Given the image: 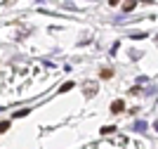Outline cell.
Here are the masks:
<instances>
[{
	"mask_svg": "<svg viewBox=\"0 0 158 149\" xmlns=\"http://www.w3.org/2000/svg\"><path fill=\"white\" fill-rule=\"evenodd\" d=\"M71 88H73V83H64V85H61V92H69Z\"/></svg>",
	"mask_w": 158,
	"mask_h": 149,
	"instance_id": "4",
	"label": "cell"
},
{
	"mask_svg": "<svg viewBox=\"0 0 158 149\" xmlns=\"http://www.w3.org/2000/svg\"><path fill=\"white\" fill-rule=\"evenodd\" d=\"M123 109H125V102H123V99H116V102L111 104V111H113V114H120Z\"/></svg>",
	"mask_w": 158,
	"mask_h": 149,
	"instance_id": "1",
	"label": "cell"
},
{
	"mask_svg": "<svg viewBox=\"0 0 158 149\" xmlns=\"http://www.w3.org/2000/svg\"><path fill=\"white\" fill-rule=\"evenodd\" d=\"M111 130H113L111 125H104V128H102V135H109V133H111Z\"/></svg>",
	"mask_w": 158,
	"mask_h": 149,
	"instance_id": "5",
	"label": "cell"
},
{
	"mask_svg": "<svg viewBox=\"0 0 158 149\" xmlns=\"http://www.w3.org/2000/svg\"><path fill=\"white\" fill-rule=\"evenodd\" d=\"M111 76H113V69H102V71H99V78H104V81L111 78Z\"/></svg>",
	"mask_w": 158,
	"mask_h": 149,
	"instance_id": "2",
	"label": "cell"
},
{
	"mask_svg": "<svg viewBox=\"0 0 158 149\" xmlns=\"http://www.w3.org/2000/svg\"><path fill=\"white\" fill-rule=\"evenodd\" d=\"M7 130H10V123H7V121H2V123H0V135H2V133H7Z\"/></svg>",
	"mask_w": 158,
	"mask_h": 149,
	"instance_id": "3",
	"label": "cell"
}]
</instances>
